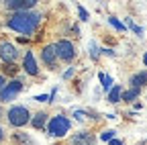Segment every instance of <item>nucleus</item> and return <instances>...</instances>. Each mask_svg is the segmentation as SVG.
Returning <instances> with one entry per match:
<instances>
[{
    "label": "nucleus",
    "mask_w": 147,
    "mask_h": 145,
    "mask_svg": "<svg viewBox=\"0 0 147 145\" xmlns=\"http://www.w3.org/2000/svg\"><path fill=\"white\" fill-rule=\"evenodd\" d=\"M41 23V14H37L35 10H27V12H14L10 19L6 21V25L16 31V33H21V35H31L35 33V29L39 27Z\"/></svg>",
    "instance_id": "1"
},
{
    "label": "nucleus",
    "mask_w": 147,
    "mask_h": 145,
    "mask_svg": "<svg viewBox=\"0 0 147 145\" xmlns=\"http://www.w3.org/2000/svg\"><path fill=\"white\" fill-rule=\"evenodd\" d=\"M69 129H71V123H69V119L63 117V115L51 117L49 123H47V133H49L51 137H63V135L69 133Z\"/></svg>",
    "instance_id": "2"
},
{
    "label": "nucleus",
    "mask_w": 147,
    "mask_h": 145,
    "mask_svg": "<svg viewBox=\"0 0 147 145\" xmlns=\"http://www.w3.org/2000/svg\"><path fill=\"white\" fill-rule=\"evenodd\" d=\"M8 123L12 127H16V129L31 123V113L27 111V106H12L8 111Z\"/></svg>",
    "instance_id": "3"
},
{
    "label": "nucleus",
    "mask_w": 147,
    "mask_h": 145,
    "mask_svg": "<svg viewBox=\"0 0 147 145\" xmlns=\"http://www.w3.org/2000/svg\"><path fill=\"white\" fill-rule=\"evenodd\" d=\"M55 51H57V59H61V61H71L76 57V47L67 39H61L55 43Z\"/></svg>",
    "instance_id": "4"
},
{
    "label": "nucleus",
    "mask_w": 147,
    "mask_h": 145,
    "mask_svg": "<svg viewBox=\"0 0 147 145\" xmlns=\"http://www.w3.org/2000/svg\"><path fill=\"white\" fill-rule=\"evenodd\" d=\"M23 80H12V82H8L2 90H0V102H10V100H14L16 98V94L23 90Z\"/></svg>",
    "instance_id": "5"
},
{
    "label": "nucleus",
    "mask_w": 147,
    "mask_h": 145,
    "mask_svg": "<svg viewBox=\"0 0 147 145\" xmlns=\"http://www.w3.org/2000/svg\"><path fill=\"white\" fill-rule=\"evenodd\" d=\"M16 57H18V51H16V47L12 43H8V41L0 43V59L4 63H14Z\"/></svg>",
    "instance_id": "6"
},
{
    "label": "nucleus",
    "mask_w": 147,
    "mask_h": 145,
    "mask_svg": "<svg viewBox=\"0 0 147 145\" xmlns=\"http://www.w3.org/2000/svg\"><path fill=\"white\" fill-rule=\"evenodd\" d=\"M35 0H8L6 2V8L14 10V12H27L31 8H35Z\"/></svg>",
    "instance_id": "7"
},
{
    "label": "nucleus",
    "mask_w": 147,
    "mask_h": 145,
    "mask_svg": "<svg viewBox=\"0 0 147 145\" xmlns=\"http://www.w3.org/2000/svg\"><path fill=\"white\" fill-rule=\"evenodd\" d=\"M23 67L29 76H37L39 74V65H37V59H35V53L33 51H27L25 57H23Z\"/></svg>",
    "instance_id": "8"
},
{
    "label": "nucleus",
    "mask_w": 147,
    "mask_h": 145,
    "mask_svg": "<svg viewBox=\"0 0 147 145\" xmlns=\"http://www.w3.org/2000/svg\"><path fill=\"white\" fill-rule=\"evenodd\" d=\"M69 143L71 145H94L96 143V137L92 135L90 131H80V133H76V135L69 139Z\"/></svg>",
    "instance_id": "9"
},
{
    "label": "nucleus",
    "mask_w": 147,
    "mask_h": 145,
    "mask_svg": "<svg viewBox=\"0 0 147 145\" xmlns=\"http://www.w3.org/2000/svg\"><path fill=\"white\" fill-rule=\"evenodd\" d=\"M41 57L45 61V65L55 67V61H57V51H55V45H45L41 51Z\"/></svg>",
    "instance_id": "10"
},
{
    "label": "nucleus",
    "mask_w": 147,
    "mask_h": 145,
    "mask_svg": "<svg viewBox=\"0 0 147 145\" xmlns=\"http://www.w3.org/2000/svg\"><path fill=\"white\" fill-rule=\"evenodd\" d=\"M147 84V71H137V74L131 76V88H143Z\"/></svg>",
    "instance_id": "11"
},
{
    "label": "nucleus",
    "mask_w": 147,
    "mask_h": 145,
    "mask_svg": "<svg viewBox=\"0 0 147 145\" xmlns=\"http://www.w3.org/2000/svg\"><path fill=\"white\" fill-rule=\"evenodd\" d=\"M121 96H123V86H113L110 88V92H108V102L110 104H117V102H121Z\"/></svg>",
    "instance_id": "12"
},
{
    "label": "nucleus",
    "mask_w": 147,
    "mask_h": 145,
    "mask_svg": "<svg viewBox=\"0 0 147 145\" xmlns=\"http://www.w3.org/2000/svg\"><path fill=\"white\" fill-rule=\"evenodd\" d=\"M47 115L45 113H37L33 119H31V125L35 127V129H45V123H47Z\"/></svg>",
    "instance_id": "13"
},
{
    "label": "nucleus",
    "mask_w": 147,
    "mask_h": 145,
    "mask_svg": "<svg viewBox=\"0 0 147 145\" xmlns=\"http://www.w3.org/2000/svg\"><path fill=\"white\" fill-rule=\"evenodd\" d=\"M139 94H141V90H139V88H129V90H123L121 100H125V102H133V100H137Z\"/></svg>",
    "instance_id": "14"
},
{
    "label": "nucleus",
    "mask_w": 147,
    "mask_h": 145,
    "mask_svg": "<svg viewBox=\"0 0 147 145\" xmlns=\"http://www.w3.org/2000/svg\"><path fill=\"white\" fill-rule=\"evenodd\" d=\"M98 80L102 82V88L104 90H108V92H110V88H113V78H110V76H106V74H98Z\"/></svg>",
    "instance_id": "15"
},
{
    "label": "nucleus",
    "mask_w": 147,
    "mask_h": 145,
    "mask_svg": "<svg viewBox=\"0 0 147 145\" xmlns=\"http://www.w3.org/2000/svg\"><path fill=\"white\" fill-rule=\"evenodd\" d=\"M108 23L113 25L115 29H119V31H125V29H127V25H123V23L117 19V16H110V19H108Z\"/></svg>",
    "instance_id": "16"
},
{
    "label": "nucleus",
    "mask_w": 147,
    "mask_h": 145,
    "mask_svg": "<svg viewBox=\"0 0 147 145\" xmlns=\"http://www.w3.org/2000/svg\"><path fill=\"white\" fill-rule=\"evenodd\" d=\"M14 141H16V143H27V145L31 143V139H29L25 133H16V135H14Z\"/></svg>",
    "instance_id": "17"
},
{
    "label": "nucleus",
    "mask_w": 147,
    "mask_h": 145,
    "mask_svg": "<svg viewBox=\"0 0 147 145\" xmlns=\"http://www.w3.org/2000/svg\"><path fill=\"white\" fill-rule=\"evenodd\" d=\"M100 139H102V141H113V139H115V131H113V129L104 131V133L100 135Z\"/></svg>",
    "instance_id": "18"
},
{
    "label": "nucleus",
    "mask_w": 147,
    "mask_h": 145,
    "mask_svg": "<svg viewBox=\"0 0 147 145\" xmlns=\"http://www.w3.org/2000/svg\"><path fill=\"white\" fill-rule=\"evenodd\" d=\"M4 74L14 76V74H16V65H14V63H6V65H4Z\"/></svg>",
    "instance_id": "19"
},
{
    "label": "nucleus",
    "mask_w": 147,
    "mask_h": 145,
    "mask_svg": "<svg viewBox=\"0 0 147 145\" xmlns=\"http://www.w3.org/2000/svg\"><path fill=\"white\" fill-rule=\"evenodd\" d=\"M78 12H80V19H82V21H88V19H90V14H88V10H86L84 6H78Z\"/></svg>",
    "instance_id": "20"
},
{
    "label": "nucleus",
    "mask_w": 147,
    "mask_h": 145,
    "mask_svg": "<svg viewBox=\"0 0 147 145\" xmlns=\"http://www.w3.org/2000/svg\"><path fill=\"white\" fill-rule=\"evenodd\" d=\"M127 25H129V27H131V29H133V31H135L137 35H143V29H141V27H137V25H135V23H133L131 19H129V21H127Z\"/></svg>",
    "instance_id": "21"
},
{
    "label": "nucleus",
    "mask_w": 147,
    "mask_h": 145,
    "mask_svg": "<svg viewBox=\"0 0 147 145\" xmlns=\"http://www.w3.org/2000/svg\"><path fill=\"white\" fill-rule=\"evenodd\" d=\"M74 117H76L78 121H84V119L88 117V113H86V111H76V113H74Z\"/></svg>",
    "instance_id": "22"
},
{
    "label": "nucleus",
    "mask_w": 147,
    "mask_h": 145,
    "mask_svg": "<svg viewBox=\"0 0 147 145\" xmlns=\"http://www.w3.org/2000/svg\"><path fill=\"white\" fill-rule=\"evenodd\" d=\"M35 100L37 102H49V96L47 94H41V96H35Z\"/></svg>",
    "instance_id": "23"
},
{
    "label": "nucleus",
    "mask_w": 147,
    "mask_h": 145,
    "mask_svg": "<svg viewBox=\"0 0 147 145\" xmlns=\"http://www.w3.org/2000/svg\"><path fill=\"white\" fill-rule=\"evenodd\" d=\"M71 76H74V67H69L67 71H63V80H69Z\"/></svg>",
    "instance_id": "24"
},
{
    "label": "nucleus",
    "mask_w": 147,
    "mask_h": 145,
    "mask_svg": "<svg viewBox=\"0 0 147 145\" xmlns=\"http://www.w3.org/2000/svg\"><path fill=\"white\" fill-rule=\"evenodd\" d=\"M4 86H6V78H4V76H0V90H2Z\"/></svg>",
    "instance_id": "25"
},
{
    "label": "nucleus",
    "mask_w": 147,
    "mask_h": 145,
    "mask_svg": "<svg viewBox=\"0 0 147 145\" xmlns=\"http://www.w3.org/2000/svg\"><path fill=\"white\" fill-rule=\"evenodd\" d=\"M110 145H123V141H119V139H113V141H110Z\"/></svg>",
    "instance_id": "26"
},
{
    "label": "nucleus",
    "mask_w": 147,
    "mask_h": 145,
    "mask_svg": "<svg viewBox=\"0 0 147 145\" xmlns=\"http://www.w3.org/2000/svg\"><path fill=\"white\" fill-rule=\"evenodd\" d=\"M4 139V131H2V127H0V141Z\"/></svg>",
    "instance_id": "27"
},
{
    "label": "nucleus",
    "mask_w": 147,
    "mask_h": 145,
    "mask_svg": "<svg viewBox=\"0 0 147 145\" xmlns=\"http://www.w3.org/2000/svg\"><path fill=\"white\" fill-rule=\"evenodd\" d=\"M143 63L147 65V53H145V55H143Z\"/></svg>",
    "instance_id": "28"
}]
</instances>
